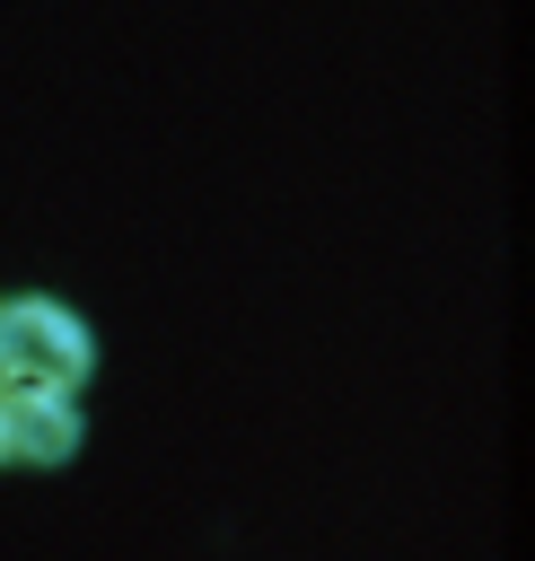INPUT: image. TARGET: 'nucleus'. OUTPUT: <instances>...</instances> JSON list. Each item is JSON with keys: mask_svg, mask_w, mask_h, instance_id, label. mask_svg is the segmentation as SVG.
<instances>
[{"mask_svg": "<svg viewBox=\"0 0 535 561\" xmlns=\"http://www.w3.org/2000/svg\"><path fill=\"white\" fill-rule=\"evenodd\" d=\"M96 368V333L53 298H0V386L70 394Z\"/></svg>", "mask_w": 535, "mask_h": 561, "instance_id": "f257e3e1", "label": "nucleus"}, {"mask_svg": "<svg viewBox=\"0 0 535 561\" xmlns=\"http://www.w3.org/2000/svg\"><path fill=\"white\" fill-rule=\"evenodd\" d=\"M70 447H79V412H70V394L9 386V465H61Z\"/></svg>", "mask_w": 535, "mask_h": 561, "instance_id": "f03ea898", "label": "nucleus"}, {"mask_svg": "<svg viewBox=\"0 0 535 561\" xmlns=\"http://www.w3.org/2000/svg\"><path fill=\"white\" fill-rule=\"evenodd\" d=\"M0 465H9V386H0Z\"/></svg>", "mask_w": 535, "mask_h": 561, "instance_id": "7ed1b4c3", "label": "nucleus"}]
</instances>
